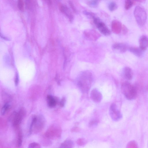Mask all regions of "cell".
<instances>
[{"label": "cell", "mask_w": 148, "mask_h": 148, "mask_svg": "<svg viewBox=\"0 0 148 148\" xmlns=\"http://www.w3.org/2000/svg\"><path fill=\"white\" fill-rule=\"evenodd\" d=\"M92 73L89 71H83L78 76L76 83L78 87L82 92L87 93L91 86L93 81Z\"/></svg>", "instance_id": "6da1fadb"}, {"label": "cell", "mask_w": 148, "mask_h": 148, "mask_svg": "<svg viewBox=\"0 0 148 148\" xmlns=\"http://www.w3.org/2000/svg\"><path fill=\"white\" fill-rule=\"evenodd\" d=\"M121 90L125 97L128 100H134L137 97V90L136 87L128 82L122 84Z\"/></svg>", "instance_id": "7a4b0ae2"}, {"label": "cell", "mask_w": 148, "mask_h": 148, "mask_svg": "<svg viewBox=\"0 0 148 148\" xmlns=\"http://www.w3.org/2000/svg\"><path fill=\"white\" fill-rule=\"evenodd\" d=\"M45 123V119L42 116H40L38 117L34 116L29 128L30 134H31L33 131L34 132L40 131L44 127Z\"/></svg>", "instance_id": "3957f363"}, {"label": "cell", "mask_w": 148, "mask_h": 148, "mask_svg": "<svg viewBox=\"0 0 148 148\" xmlns=\"http://www.w3.org/2000/svg\"><path fill=\"white\" fill-rule=\"evenodd\" d=\"M134 14L136 22L141 27L144 26L147 20V15L145 10L142 7L137 6L135 8Z\"/></svg>", "instance_id": "277c9868"}, {"label": "cell", "mask_w": 148, "mask_h": 148, "mask_svg": "<svg viewBox=\"0 0 148 148\" xmlns=\"http://www.w3.org/2000/svg\"><path fill=\"white\" fill-rule=\"evenodd\" d=\"M109 114L112 119L114 121H118L122 118V114L116 104L112 103L110 106Z\"/></svg>", "instance_id": "5b68a950"}, {"label": "cell", "mask_w": 148, "mask_h": 148, "mask_svg": "<svg viewBox=\"0 0 148 148\" xmlns=\"http://www.w3.org/2000/svg\"><path fill=\"white\" fill-rule=\"evenodd\" d=\"M94 23L100 32L105 36L109 35L111 32L105 24L95 16L93 18Z\"/></svg>", "instance_id": "8992f818"}, {"label": "cell", "mask_w": 148, "mask_h": 148, "mask_svg": "<svg viewBox=\"0 0 148 148\" xmlns=\"http://www.w3.org/2000/svg\"><path fill=\"white\" fill-rule=\"evenodd\" d=\"M25 114L24 110L21 109L18 113L14 114L13 120V124L14 126H17L21 123Z\"/></svg>", "instance_id": "52a82bcc"}, {"label": "cell", "mask_w": 148, "mask_h": 148, "mask_svg": "<svg viewBox=\"0 0 148 148\" xmlns=\"http://www.w3.org/2000/svg\"><path fill=\"white\" fill-rule=\"evenodd\" d=\"M90 97L92 100L96 103H99L102 99L101 93L97 89H94L91 91Z\"/></svg>", "instance_id": "ba28073f"}, {"label": "cell", "mask_w": 148, "mask_h": 148, "mask_svg": "<svg viewBox=\"0 0 148 148\" xmlns=\"http://www.w3.org/2000/svg\"><path fill=\"white\" fill-rule=\"evenodd\" d=\"M112 48L115 51L120 53L126 52L128 48L127 46L123 43H115L113 45Z\"/></svg>", "instance_id": "9c48e42d"}, {"label": "cell", "mask_w": 148, "mask_h": 148, "mask_svg": "<svg viewBox=\"0 0 148 148\" xmlns=\"http://www.w3.org/2000/svg\"><path fill=\"white\" fill-rule=\"evenodd\" d=\"M122 25L121 23L118 20L113 21L112 25V31L116 34L120 33L122 30Z\"/></svg>", "instance_id": "30bf717a"}, {"label": "cell", "mask_w": 148, "mask_h": 148, "mask_svg": "<svg viewBox=\"0 0 148 148\" xmlns=\"http://www.w3.org/2000/svg\"><path fill=\"white\" fill-rule=\"evenodd\" d=\"M123 76L127 80H131L133 77V73L132 69L128 67H126L123 71Z\"/></svg>", "instance_id": "8fae6325"}, {"label": "cell", "mask_w": 148, "mask_h": 148, "mask_svg": "<svg viewBox=\"0 0 148 148\" xmlns=\"http://www.w3.org/2000/svg\"><path fill=\"white\" fill-rule=\"evenodd\" d=\"M139 47L143 50L148 47V38L145 35L141 36L139 40Z\"/></svg>", "instance_id": "7c38bea8"}, {"label": "cell", "mask_w": 148, "mask_h": 148, "mask_svg": "<svg viewBox=\"0 0 148 148\" xmlns=\"http://www.w3.org/2000/svg\"><path fill=\"white\" fill-rule=\"evenodd\" d=\"M60 9L62 13L64 14L69 18L71 22L73 20V16L69 8L66 6L62 5L60 7Z\"/></svg>", "instance_id": "4fadbf2b"}, {"label": "cell", "mask_w": 148, "mask_h": 148, "mask_svg": "<svg viewBox=\"0 0 148 148\" xmlns=\"http://www.w3.org/2000/svg\"><path fill=\"white\" fill-rule=\"evenodd\" d=\"M47 100L48 106L51 108L55 107L57 105L58 99L51 95H48L47 97Z\"/></svg>", "instance_id": "5bb4252c"}, {"label": "cell", "mask_w": 148, "mask_h": 148, "mask_svg": "<svg viewBox=\"0 0 148 148\" xmlns=\"http://www.w3.org/2000/svg\"><path fill=\"white\" fill-rule=\"evenodd\" d=\"M85 38L89 40L96 41L99 38L98 33L94 31L85 32Z\"/></svg>", "instance_id": "9a60e30c"}, {"label": "cell", "mask_w": 148, "mask_h": 148, "mask_svg": "<svg viewBox=\"0 0 148 148\" xmlns=\"http://www.w3.org/2000/svg\"><path fill=\"white\" fill-rule=\"evenodd\" d=\"M128 50L134 55L138 57H141L144 51L140 47H131L128 48Z\"/></svg>", "instance_id": "2e32d148"}, {"label": "cell", "mask_w": 148, "mask_h": 148, "mask_svg": "<svg viewBox=\"0 0 148 148\" xmlns=\"http://www.w3.org/2000/svg\"><path fill=\"white\" fill-rule=\"evenodd\" d=\"M74 146L73 142L71 140H67L62 143L61 145L60 148H72Z\"/></svg>", "instance_id": "e0dca14e"}, {"label": "cell", "mask_w": 148, "mask_h": 148, "mask_svg": "<svg viewBox=\"0 0 148 148\" xmlns=\"http://www.w3.org/2000/svg\"><path fill=\"white\" fill-rule=\"evenodd\" d=\"M10 107V105L8 103H6L3 106L1 110V114L4 116L6 114Z\"/></svg>", "instance_id": "ac0fdd59"}, {"label": "cell", "mask_w": 148, "mask_h": 148, "mask_svg": "<svg viewBox=\"0 0 148 148\" xmlns=\"http://www.w3.org/2000/svg\"><path fill=\"white\" fill-rule=\"evenodd\" d=\"M133 0H126L125 4V8L126 10L131 9L133 5Z\"/></svg>", "instance_id": "d6986e66"}, {"label": "cell", "mask_w": 148, "mask_h": 148, "mask_svg": "<svg viewBox=\"0 0 148 148\" xmlns=\"http://www.w3.org/2000/svg\"><path fill=\"white\" fill-rule=\"evenodd\" d=\"M118 8V6L114 2L111 3L108 6V9L110 11H113Z\"/></svg>", "instance_id": "ffe728a7"}, {"label": "cell", "mask_w": 148, "mask_h": 148, "mask_svg": "<svg viewBox=\"0 0 148 148\" xmlns=\"http://www.w3.org/2000/svg\"><path fill=\"white\" fill-rule=\"evenodd\" d=\"M22 142V136L21 132L20 131L18 133L17 141V146L20 147L21 146Z\"/></svg>", "instance_id": "44dd1931"}, {"label": "cell", "mask_w": 148, "mask_h": 148, "mask_svg": "<svg viewBox=\"0 0 148 148\" xmlns=\"http://www.w3.org/2000/svg\"><path fill=\"white\" fill-rule=\"evenodd\" d=\"M17 6L20 10L22 11L23 10L24 6L23 0H18Z\"/></svg>", "instance_id": "7402d4cb"}, {"label": "cell", "mask_w": 148, "mask_h": 148, "mask_svg": "<svg viewBox=\"0 0 148 148\" xmlns=\"http://www.w3.org/2000/svg\"><path fill=\"white\" fill-rule=\"evenodd\" d=\"M41 147L39 143L36 142L31 143L28 146L29 148H40Z\"/></svg>", "instance_id": "603a6c76"}, {"label": "cell", "mask_w": 148, "mask_h": 148, "mask_svg": "<svg viewBox=\"0 0 148 148\" xmlns=\"http://www.w3.org/2000/svg\"><path fill=\"white\" fill-rule=\"evenodd\" d=\"M98 0H92L89 2V5L91 7H95L98 4Z\"/></svg>", "instance_id": "cb8c5ba5"}, {"label": "cell", "mask_w": 148, "mask_h": 148, "mask_svg": "<svg viewBox=\"0 0 148 148\" xmlns=\"http://www.w3.org/2000/svg\"><path fill=\"white\" fill-rule=\"evenodd\" d=\"M77 144L80 145H84L86 143L85 140L83 139H79L77 141Z\"/></svg>", "instance_id": "d4e9b609"}, {"label": "cell", "mask_w": 148, "mask_h": 148, "mask_svg": "<svg viewBox=\"0 0 148 148\" xmlns=\"http://www.w3.org/2000/svg\"><path fill=\"white\" fill-rule=\"evenodd\" d=\"M66 101V99L65 98L63 97L62 98L59 102V104L61 107H63L64 106Z\"/></svg>", "instance_id": "484cf974"}, {"label": "cell", "mask_w": 148, "mask_h": 148, "mask_svg": "<svg viewBox=\"0 0 148 148\" xmlns=\"http://www.w3.org/2000/svg\"><path fill=\"white\" fill-rule=\"evenodd\" d=\"M83 13L87 16H90L92 17V18L95 16V15L93 13L85 11L83 12Z\"/></svg>", "instance_id": "4316f807"}, {"label": "cell", "mask_w": 148, "mask_h": 148, "mask_svg": "<svg viewBox=\"0 0 148 148\" xmlns=\"http://www.w3.org/2000/svg\"><path fill=\"white\" fill-rule=\"evenodd\" d=\"M69 3L70 6V7H71V9L74 12L76 13L77 12V10L76 9L75 6H74L72 3L71 2V1H69Z\"/></svg>", "instance_id": "83f0119b"}, {"label": "cell", "mask_w": 148, "mask_h": 148, "mask_svg": "<svg viewBox=\"0 0 148 148\" xmlns=\"http://www.w3.org/2000/svg\"><path fill=\"white\" fill-rule=\"evenodd\" d=\"M122 32L124 34L126 33L128 31V28L125 26L124 25H122Z\"/></svg>", "instance_id": "f1b7e54d"}, {"label": "cell", "mask_w": 148, "mask_h": 148, "mask_svg": "<svg viewBox=\"0 0 148 148\" xmlns=\"http://www.w3.org/2000/svg\"><path fill=\"white\" fill-rule=\"evenodd\" d=\"M19 77L17 74L15 80V84L16 86H17L19 83Z\"/></svg>", "instance_id": "f546056e"}, {"label": "cell", "mask_w": 148, "mask_h": 148, "mask_svg": "<svg viewBox=\"0 0 148 148\" xmlns=\"http://www.w3.org/2000/svg\"><path fill=\"white\" fill-rule=\"evenodd\" d=\"M97 122L96 120H94L91 121L90 123V125L91 126L96 125L97 124Z\"/></svg>", "instance_id": "4dcf8cb0"}, {"label": "cell", "mask_w": 148, "mask_h": 148, "mask_svg": "<svg viewBox=\"0 0 148 148\" xmlns=\"http://www.w3.org/2000/svg\"><path fill=\"white\" fill-rule=\"evenodd\" d=\"M133 1L138 3H144L145 2L146 0H133Z\"/></svg>", "instance_id": "1f68e13d"}, {"label": "cell", "mask_w": 148, "mask_h": 148, "mask_svg": "<svg viewBox=\"0 0 148 148\" xmlns=\"http://www.w3.org/2000/svg\"><path fill=\"white\" fill-rule=\"evenodd\" d=\"M1 38H2L3 39H4V40L7 41H9L10 40L8 38H6V37L3 36V35H1Z\"/></svg>", "instance_id": "d6a6232c"}]
</instances>
